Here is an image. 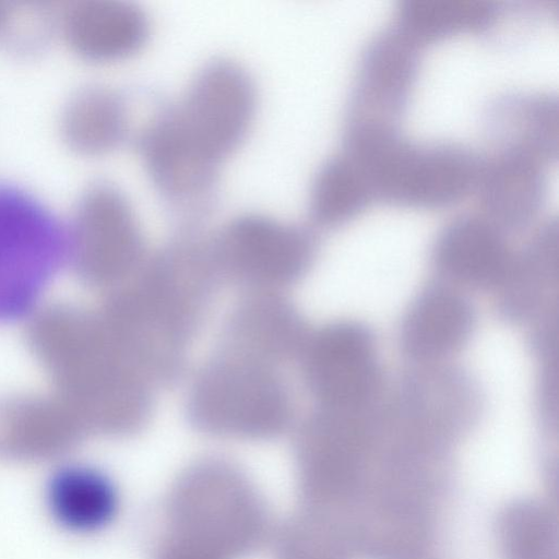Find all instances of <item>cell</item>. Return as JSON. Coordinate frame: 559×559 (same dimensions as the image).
Wrapping results in <instances>:
<instances>
[{
  "label": "cell",
  "mask_w": 559,
  "mask_h": 559,
  "mask_svg": "<svg viewBox=\"0 0 559 559\" xmlns=\"http://www.w3.org/2000/svg\"><path fill=\"white\" fill-rule=\"evenodd\" d=\"M477 185L481 205L491 219L521 226L535 216L544 201L543 162L522 152L502 151L484 163Z\"/></svg>",
  "instance_id": "9a60e30c"
},
{
  "label": "cell",
  "mask_w": 559,
  "mask_h": 559,
  "mask_svg": "<svg viewBox=\"0 0 559 559\" xmlns=\"http://www.w3.org/2000/svg\"><path fill=\"white\" fill-rule=\"evenodd\" d=\"M257 105L253 78L242 64L227 58L204 63L183 96L169 103L173 118L187 142L218 166L248 136Z\"/></svg>",
  "instance_id": "8992f818"
},
{
  "label": "cell",
  "mask_w": 559,
  "mask_h": 559,
  "mask_svg": "<svg viewBox=\"0 0 559 559\" xmlns=\"http://www.w3.org/2000/svg\"><path fill=\"white\" fill-rule=\"evenodd\" d=\"M5 12H7V7L0 2V31L2 29V26L4 23Z\"/></svg>",
  "instance_id": "603a6c76"
},
{
  "label": "cell",
  "mask_w": 559,
  "mask_h": 559,
  "mask_svg": "<svg viewBox=\"0 0 559 559\" xmlns=\"http://www.w3.org/2000/svg\"><path fill=\"white\" fill-rule=\"evenodd\" d=\"M299 357L308 389L325 406L354 405L373 389L372 342L358 325L337 323L321 329L306 338Z\"/></svg>",
  "instance_id": "9c48e42d"
},
{
  "label": "cell",
  "mask_w": 559,
  "mask_h": 559,
  "mask_svg": "<svg viewBox=\"0 0 559 559\" xmlns=\"http://www.w3.org/2000/svg\"><path fill=\"white\" fill-rule=\"evenodd\" d=\"M496 13L490 0H403L396 26L419 44L460 31L485 28Z\"/></svg>",
  "instance_id": "44dd1931"
},
{
  "label": "cell",
  "mask_w": 559,
  "mask_h": 559,
  "mask_svg": "<svg viewBox=\"0 0 559 559\" xmlns=\"http://www.w3.org/2000/svg\"><path fill=\"white\" fill-rule=\"evenodd\" d=\"M503 543L510 559H549L551 526L538 507L520 506L503 522Z\"/></svg>",
  "instance_id": "7402d4cb"
},
{
  "label": "cell",
  "mask_w": 559,
  "mask_h": 559,
  "mask_svg": "<svg viewBox=\"0 0 559 559\" xmlns=\"http://www.w3.org/2000/svg\"><path fill=\"white\" fill-rule=\"evenodd\" d=\"M344 153L364 174L373 198L416 206L453 203L477 185L484 162L452 143L419 144L392 124L347 126Z\"/></svg>",
  "instance_id": "3957f363"
},
{
  "label": "cell",
  "mask_w": 559,
  "mask_h": 559,
  "mask_svg": "<svg viewBox=\"0 0 559 559\" xmlns=\"http://www.w3.org/2000/svg\"><path fill=\"white\" fill-rule=\"evenodd\" d=\"M471 309L460 297L433 292L421 297L403 326V344L413 356L427 358L457 347L468 335Z\"/></svg>",
  "instance_id": "ac0fdd59"
},
{
  "label": "cell",
  "mask_w": 559,
  "mask_h": 559,
  "mask_svg": "<svg viewBox=\"0 0 559 559\" xmlns=\"http://www.w3.org/2000/svg\"><path fill=\"white\" fill-rule=\"evenodd\" d=\"M436 253L447 271L479 285L501 281L510 266L499 233L490 223L475 216L452 221L439 236Z\"/></svg>",
  "instance_id": "e0dca14e"
},
{
  "label": "cell",
  "mask_w": 559,
  "mask_h": 559,
  "mask_svg": "<svg viewBox=\"0 0 559 559\" xmlns=\"http://www.w3.org/2000/svg\"><path fill=\"white\" fill-rule=\"evenodd\" d=\"M44 501L59 527L79 535L103 531L120 509V493L112 478L83 462L57 465L46 479Z\"/></svg>",
  "instance_id": "5bb4252c"
},
{
  "label": "cell",
  "mask_w": 559,
  "mask_h": 559,
  "mask_svg": "<svg viewBox=\"0 0 559 559\" xmlns=\"http://www.w3.org/2000/svg\"><path fill=\"white\" fill-rule=\"evenodd\" d=\"M187 413L204 433L266 440L292 426L294 403L278 367L218 349L193 378Z\"/></svg>",
  "instance_id": "277c9868"
},
{
  "label": "cell",
  "mask_w": 559,
  "mask_h": 559,
  "mask_svg": "<svg viewBox=\"0 0 559 559\" xmlns=\"http://www.w3.org/2000/svg\"><path fill=\"white\" fill-rule=\"evenodd\" d=\"M66 43L91 61H118L138 53L148 40L151 22L138 3L124 0H78L59 16Z\"/></svg>",
  "instance_id": "7c38bea8"
},
{
  "label": "cell",
  "mask_w": 559,
  "mask_h": 559,
  "mask_svg": "<svg viewBox=\"0 0 559 559\" xmlns=\"http://www.w3.org/2000/svg\"><path fill=\"white\" fill-rule=\"evenodd\" d=\"M209 242L219 281L247 293H280L306 272L316 249L309 228L254 212L234 216Z\"/></svg>",
  "instance_id": "5b68a950"
},
{
  "label": "cell",
  "mask_w": 559,
  "mask_h": 559,
  "mask_svg": "<svg viewBox=\"0 0 559 559\" xmlns=\"http://www.w3.org/2000/svg\"><path fill=\"white\" fill-rule=\"evenodd\" d=\"M69 227L79 250L117 277L133 276L148 255L129 198L108 180L81 192Z\"/></svg>",
  "instance_id": "ba28073f"
},
{
  "label": "cell",
  "mask_w": 559,
  "mask_h": 559,
  "mask_svg": "<svg viewBox=\"0 0 559 559\" xmlns=\"http://www.w3.org/2000/svg\"><path fill=\"white\" fill-rule=\"evenodd\" d=\"M61 132L68 145L86 155H102L120 147L131 134L130 103L116 88L91 84L66 103Z\"/></svg>",
  "instance_id": "2e32d148"
},
{
  "label": "cell",
  "mask_w": 559,
  "mask_h": 559,
  "mask_svg": "<svg viewBox=\"0 0 559 559\" xmlns=\"http://www.w3.org/2000/svg\"><path fill=\"white\" fill-rule=\"evenodd\" d=\"M218 282L200 227H180L133 275L121 298L122 349L153 384L180 376Z\"/></svg>",
  "instance_id": "6da1fadb"
},
{
  "label": "cell",
  "mask_w": 559,
  "mask_h": 559,
  "mask_svg": "<svg viewBox=\"0 0 559 559\" xmlns=\"http://www.w3.org/2000/svg\"><path fill=\"white\" fill-rule=\"evenodd\" d=\"M417 46L397 26L373 38L360 61L347 124H393L417 72Z\"/></svg>",
  "instance_id": "30bf717a"
},
{
  "label": "cell",
  "mask_w": 559,
  "mask_h": 559,
  "mask_svg": "<svg viewBox=\"0 0 559 559\" xmlns=\"http://www.w3.org/2000/svg\"><path fill=\"white\" fill-rule=\"evenodd\" d=\"M498 138L503 151L528 154L544 162L558 154V100L550 94L507 98L498 104Z\"/></svg>",
  "instance_id": "d6986e66"
},
{
  "label": "cell",
  "mask_w": 559,
  "mask_h": 559,
  "mask_svg": "<svg viewBox=\"0 0 559 559\" xmlns=\"http://www.w3.org/2000/svg\"><path fill=\"white\" fill-rule=\"evenodd\" d=\"M133 141L154 190L181 226H200L214 203L221 167L187 143L169 103L156 104Z\"/></svg>",
  "instance_id": "52a82bcc"
},
{
  "label": "cell",
  "mask_w": 559,
  "mask_h": 559,
  "mask_svg": "<svg viewBox=\"0 0 559 559\" xmlns=\"http://www.w3.org/2000/svg\"><path fill=\"white\" fill-rule=\"evenodd\" d=\"M373 198L355 162L344 152L325 159L314 173L308 194L313 223L334 226L353 217Z\"/></svg>",
  "instance_id": "ffe728a7"
},
{
  "label": "cell",
  "mask_w": 559,
  "mask_h": 559,
  "mask_svg": "<svg viewBox=\"0 0 559 559\" xmlns=\"http://www.w3.org/2000/svg\"><path fill=\"white\" fill-rule=\"evenodd\" d=\"M306 338L299 314L278 293H248L225 322L219 350L280 367L299 357Z\"/></svg>",
  "instance_id": "8fae6325"
},
{
  "label": "cell",
  "mask_w": 559,
  "mask_h": 559,
  "mask_svg": "<svg viewBox=\"0 0 559 559\" xmlns=\"http://www.w3.org/2000/svg\"><path fill=\"white\" fill-rule=\"evenodd\" d=\"M67 226L39 197L0 181V266L32 267L53 261L63 249Z\"/></svg>",
  "instance_id": "4fadbf2b"
},
{
  "label": "cell",
  "mask_w": 559,
  "mask_h": 559,
  "mask_svg": "<svg viewBox=\"0 0 559 559\" xmlns=\"http://www.w3.org/2000/svg\"><path fill=\"white\" fill-rule=\"evenodd\" d=\"M154 559H243L272 543L276 525L266 500L236 463L195 461L166 497Z\"/></svg>",
  "instance_id": "7a4b0ae2"
}]
</instances>
